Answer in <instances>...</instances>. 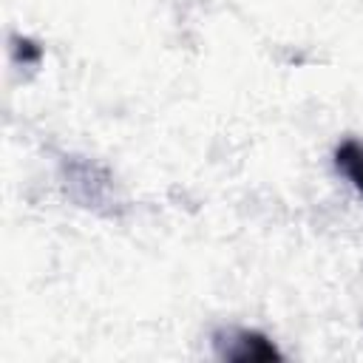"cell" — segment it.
<instances>
[{"label":"cell","mask_w":363,"mask_h":363,"mask_svg":"<svg viewBox=\"0 0 363 363\" xmlns=\"http://www.w3.org/2000/svg\"><path fill=\"white\" fill-rule=\"evenodd\" d=\"M335 164H337V170L363 193V145H360L357 139L340 142V147L335 150Z\"/></svg>","instance_id":"obj_1"},{"label":"cell","mask_w":363,"mask_h":363,"mask_svg":"<svg viewBox=\"0 0 363 363\" xmlns=\"http://www.w3.org/2000/svg\"><path fill=\"white\" fill-rule=\"evenodd\" d=\"M230 360H261V357H281L278 349L264 337V335H255V332H241L238 340H235V349H227L224 352Z\"/></svg>","instance_id":"obj_2"}]
</instances>
